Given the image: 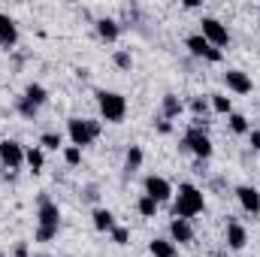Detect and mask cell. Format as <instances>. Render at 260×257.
<instances>
[{"label":"cell","mask_w":260,"mask_h":257,"mask_svg":"<svg viewBox=\"0 0 260 257\" xmlns=\"http://www.w3.org/2000/svg\"><path fill=\"white\" fill-rule=\"evenodd\" d=\"M170 242H176V245H191V242H194V227H191V221L173 218V221H170Z\"/></svg>","instance_id":"obj_11"},{"label":"cell","mask_w":260,"mask_h":257,"mask_svg":"<svg viewBox=\"0 0 260 257\" xmlns=\"http://www.w3.org/2000/svg\"><path fill=\"white\" fill-rule=\"evenodd\" d=\"M0 257H3V254H0Z\"/></svg>","instance_id":"obj_37"},{"label":"cell","mask_w":260,"mask_h":257,"mask_svg":"<svg viewBox=\"0 0 260 257\" xmlns=\"http://www.w3.org/2000/svg\"><path fill=\"white\" fill-rule=\"evenodd\" d=\"M236 200H239V206L254 218V215H260V191L257 188H251V185H239L236 188Z\"/></svg>","instance_id":"obj_12"},{"label":"cell","mask_w":260,"mask_h":257,"mask_svg":"<svg viewBox=\"0 0 260 257\" xmlns=\"http://www.w3.org/2000/svg\"><path fill=\"white\" fill-rule=\"evenodd\" d=\"M12 254H15V257H30V248H27V242H15Z\"/></svg>","instance_id":"obj_33"},{"label":"cell","mask_w":260,"mask_h":257,"mask_svg":"<svg viewBox=\"0 0 260 257\" xmlns=\"http://www.w3.org/2000/svg\"><path fill=\"white\" fill-rule=\"evenodd\" d=\"M148 254L151 257H179V248L170 239H151L148 242Z\"/></svg>","instance_id":"obj_18"},{"label":"cell","mask_w":260,"mask_h":257,"mask_svg":"<svg viewBox=\"0 0 260 257\" xmlns=\"http://www.w3.org/2000/svg\"><path fill=\"white\" fill-rule=\"evenodd\" d=\"M157 209H160V203H157V200H151L148 194H142V197L136 200V212H139L142 218H154V215H157Z\"/></svg>","instance_id":"obj_22"},{"label":"cell","mask_w":260,"mask_h":257,"mask_svg":"<svg viewBox=\"0 0 260 257\" xmlns=\"http://www.w3.org/2000/svg\"><path fill=\"white\" fill-rule=\"evenodd\" d=\"M94 97H97V109H100V118H103L106 124H121V121L127 118V97H124V94L100 88Z\"/></svg>","instance_id":"obj_2"},{"label":"cell","mask_w":260,"mask_h":257,"mask_svg":"<svg viewBox=\"0 0 260 257\" xmlns=\"http://www.w3.org/2000/svg\"><path fill=\"white\" fill-rule=\"evenodd\" d=\"M109 236H112V242H115V245H127V242H130V230H127V227H118V224L112 227V233H109Z\"/></svg>","instance_id":"obj_30"},{"label":"cell","mask_w":260,"mask_h":257,"mask_svg":"<svg viewBox=\"0 0 260 257\" xmlns=\"http://www.w3.org/2000/svg\"><path fill=\"white\" fill-rule=\"evenodd\" d=\"M61 142H64V139H61V133H52V130L40 136V148H43V151H58V148H64Z\"/></svg>","instance_id":"obj_25"},{"label":"cell","mask_w":260,"mask_h":257,"mask_svg":"<svg viewBox=\"0 0 260 257\" xmlns=\"http://www.w3.org/2000/svg\"><path fill=\"white\" fill-rule=\"evenodd\" d=\"M248 136H251V148H254V151H260V130H251Z\"/></svg>","instance_id":"obj_34"},{"label":"cell","mask_w":260,"mask_h":257,"mask_svg":"<svg viewBox=\"0 0 260 257\" xmlns=\"http://www.w3.org/2000/svg\"><path fill=\"white\" fill-rule=\"evenodd\" d=\"M139 167H142V148H139V145H130L127 154H124V170H127V176H133Z\"/></svg>","instance_id":"obj_23"},{"label":"cell","mask_w":260,"mask_h":257,"mask_svg":"<svg viewBox=\"0 0 260 257\" xmlns=\"http://www.w3.org/2000/svg\"><path fill=\"white\" fill-rule=\"evenodd\" d=\"M64 160H67V167H79V164H82V148L64 145Z\"/></svg>","instance_id":"obj_28"},{"label":"cell","mask_w":260,"mask_h":257,"mask_svg":"<svg viewBox=\"0 0 260 257\" xmlns=\"http://www.w3.org/2000/svg\"><path fill=\"white\" fill-rule=\"evenodd\" d=\"M0 164L6 170H21L24 167V145L18 139H0Z\"/></svg>","instance_id":"obj_8"},{"label":"cell","mask_w":260,"mask_h":257,"mask_svg":"<svg viewBox=\"0 0 260 257\" xmlns=\"http://www.w3.org/2000/svg\"><path fill=\"white\" fill-rule=\"evenodd\" d=\"M142 188L145 194L151 197V200H157V203H167V200H173V185L164 179V176H145V182H142Z\"/></svg>","instance_id":"obj_9"},{"label":"cell","mask_w":260,"mask_h":257,"mask_svg":"<svg viewBox=\"0 0 260 257\" xmlns=\"http://www.w3.org/2000/svg\"><path fill=\"white\" fill-rule=\"evenodd\" d=\"M182 112H185V103H182L176 94H164V100H160V118L173 121V118H179Z\"/></svg>","instance_id":"obj_16"},{"label":"cell","mask_w":260,"mask_h":257,"mask_svg":"<svg viewBox=\"0 0 260 257\" xmlns=\"http://www.w3.org/2000/svg\"><path fill=\"white\" fill-rule=\"evenodd\" d=\"M191 112H194V118L203 121L206 112H209V100H206V97H194V100H191Z\"/></svg>","instance_id":"obj_29"},{"label":"cell","mask_w":260,"mask_h":257,"mask_svg":"<svg viewBox=\"0 0 260 257\" xmlns=\"http://www.w3.org/2000/svg\"><path fill=\"white\" fill-rule=\"evenodd\" d=\"M21 97H24V100H30V103L37 106V109L49 103V91H46L43 85H37V82H30V85L24 88V94H21Z\"/></svg>","instance_id":"obj_19"},{"label":"cell","mask_w":260,"mask_h":257,"mask_svg":"<svg viewBox=\"0 0 260 257\" xmlns=\"http://www.w3.org/2000/svg\"><path fill=\"white\" fill-rule=\"evenodd\" d=\"M215 257H230V254H215Z\"/></svg>","instance_id":"obj_36"},{"label":"cell","mask_w":260,"mask_h":257,"mask_svg":"<svg viewBox=\"0 0 260 257\" xmlns=\"http://www.w3.org/2000/svg\"><path fill=\"white\" fill-rule=\"evenodd\" d=\"M200 34L209 40V46H215V49H227L230 46V30H227V24H221L218 18H212V15H203L200 18Z\"/></svg>","instance_id":"obj_5"},{"label":"cell","mask_w":260,"mask_h":257,"mask_svg":"<svg viewBox=\"0 0 260 257\" xmlns=\"http://www.w3.org/2000/svg\"><path fill=\"white\" fill-rule=\"evenodd\" d=\"M37 227L61 230V209H58V203L49 200V194H40V200H37Z\"/></svg>","instance_id":"obj_6"},{"label":"cell","mask_w":260,"mask_h":257,"mask_svg":"<svg viewBox=\"0 0 260 257\" xmlns=\"http://www.w3.org/2000/svg\"><path fill=\"white\" fill-rule=\"evenodd\" d=\"M15 109H18V115H21V118H27V121H34V118H37V112H40V109H37L30 100H24V97H18V100H15Z\"/></svg>","instance_id":"obj_26"},{"label":"cell","mask_w":260,"mask_h":257,"mask_svg":"<svg viewBox=\"0 0 260 257\" xmlns=\"http://www.w3.org/2000/svg\"><path fill=\"white\" fill-rule=\"evenodd\" d=\"M209 106L218 112V115H230L233 112V100L227 94H209Z\"/></svg>","instance_id":"obj_21"},{"label":"cell","mask_w":260,"mask_h":257,"mask_svg":"<svg viewBox=\"0 0 260 257\" xmlns=\"http://www.w3.org/2000/svg\"><path fill=\"white\" fill-rule=\"evenodd\" d=\"M179 148H182V151H191L197 160H209L212 151H215V145H212V139H209V133H206V121L194 118V124L185 130Z\"/></svg>","instance_id":"obj_3"},{"label":"cell","mask_w":260,"mask_h":257,"mask_svg":"<svg viewBox=\"0 0 260 257\" xmlns=\"http://www.w3.org/2000/svg\"><path fill=\"white\" fill-rule=\"evenodd\" d=\"M67 133H70L76 148H85V145H91L100 136V121H94V118H70L67 121Z\"/></svg>","instance_id":"obj_4"},{"label":"cell","mask_w":260,"mask_h":257,"mask_svg":"<svg viewBox=\"0 0 260 257\" xmlns=\"http://www.w3.org/2000/svg\"><path fill=\"white\" fill-rule=\"evenodd\" d=\"M224 239H227V248H230V251H242V248L248 245V230H245L239 221H230Z\"/></svg>","instance_id":"obj_13"},{"label":"cell","mask_w":260,"mask_h":257,"mask_svg":"<svg viewBox=\"0 0 260 257\" xmlns=\"http://www.w3.org/2000/svg\"><path fill=\"white\" fill-rule=\"evenodd\" d=\"M85 197H88V200H97V188H94V185H91V188H85Z\"/></svg>","instance_id":"obj_35"},{"label":"cell","mask_w":260,"mask_h":257,"mask_svg":"<svg viewBox=\"0 0 260 257\" xmlns=\"http://www.w3.org/2000/svg\"><path fill=\"white\" fill-rule=\"evenodd\" d=\"M154 127H157V133H164V136H167V133H173V124H170L167 118H157V121H154Z\"/></svg>","instance_id":"obj_32"},{"label":"cell","mask_w":260,"mask_h":257,"mask_svg":"<svg viewBox=\"0 0 260 257\" xmlns=\"http://www.w3.org/2000/svg\"><path fill=\"white\" fill-rule=\"evenodd\" d=\"M112 64L118 67V70H130V67H133V55H130L127 49H115V55H112Z\"/></svg>","instance_id":"obj_27"},{"label":"cell","mask_w":260,"mask_h":257,"mask_svg":"<svg viewBox=\"0 0 260 257\" xmlns=\"http://www.w3.org/2000/svg\"><path fill=\"white\" fill-rule=\"evenodd\" d=\"M185 46H188V52H191L194 58H203V61H209V64H221V61H224V52L215 49V46H209V40H206L203 34H191V37L185 40Z\"/></svg>","instance_id":"obj_7"},{"label":"cell","mask_w":260,"mask_h":257,"mask_svg":"<svg viewBox=\"0 0 260 257\" xmlns=\"http://www.w3.org/2000/svg\"><path fill=\"white\" fill-rule=\"evenodd\" d=\"M94 27H97V37H100L103 43H115V40L121 37V24H118L115 18H97Z\"/></svg>","instance_id":"obj_15"},{"label":"cell","mask_w":260,"mask_h":257,"mask_svg":"<svg viewBox=\"0 0 260 257\" xmlns=\"http://www.w3.org/2000/svg\"><path fill=\"white\" fill-rule=\"evenodd\" d=\"M227 121H230V130H233V133H239V136L251 133V124H248V118H245V115H239V112H230V115H227Z\"/></svg>","instance_id":"obj_24"},{"label":"cell","mask_w":260,"mask_h":257,"mask_svg":"<svg viewBox=\"0 0 260 257\" xmlns=\"http://www.w3.org/2000/svg\"><path fill=\"white\" fill-rule=\"evenodd\" d=\"M15 43H18V27H15V21H12L9 15H3V12H0V49L12 52V49H15Z\"/></svg>","instance_id":"obj_14"},{"label":"cell","mask_w":260,"mask_h":257,"mask_svg":"<svg viewBox=\"0 0 260 257\" xmlns=\"http://www.w3.org/2000/svg\"><path fill=\"white\" fill-rule=\"evenodd\" d=\"M203 209H206L203 191H200L197 185H191V182H182V185H179V194H173V218L191 221V218H197Z\"/></svg>","instance_id":"obj_1"},{"label":"cell","mask_w":260,"mask_h":257,"mask_svg":"<svg viewBox=\"0 0 260 257\" xmlns=\"http://www.w3.org/2000/svg\"><path fill=\"white\" fill-rule=\"evenodd\" d=\"M224 85L233 94H251L254 91V82H251V76L245 70H227L224 73Z\"/></svg>","instance_id":"obj_10"},{"label":"cell","mask_w":260,"mask_h":257,"mask_svg":"<svg viewBox=\"0 0 260 257\" xmlns=\"http://www.w3.org/2000/svg\"><path fill=\"white\" fill-rule=\"evenodd\" d=\"M24 164L30 167V173H43V167H46V151H43L40 145L27 148V151H24Z\"/></svg>","instance_id":"obj_20"},{"label":"cell","mask_w":260,"mask_h":257,"mask_svg":"<svg viewBox=\"0 0 260 257\" xmlns=\"http://www.w3.org/2000/svg\"><path fill=\"white\" fill-rule=\"evenodd\" d=\"M58 236V230H46V227H37V236H34V242H52Z\"/></svg>","instance_id":"obj_31"},{"label":"cell","mask_w":260,"mask_h":257,"mask_svg":"<svg viewBox=\"0 0 260 257\" xmlns=\"http://www.w3.org/2000/svg\"><path fill=\"white\" fill-rule=\"evenodd\" d=\"M91 224H94L97 233H112V227H115V215H112L109 209H94V212H91Z\"/></svg>","instance_id":"obj_17"}]
</instances>
